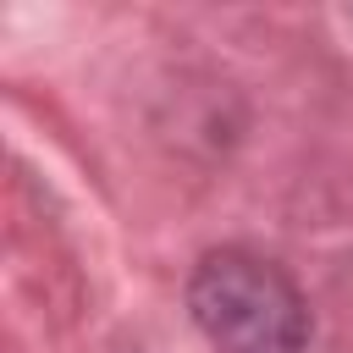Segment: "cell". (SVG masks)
I'll use <instances>...</instances> for the list:
<instances>
[{"mask_svg":"<svg viewBox=\"0 0 353 353\" xmlns=\"http://www.w3.org/2000/svg\"><path fill=\"white\" fill-rule=\"evenodd\" d=\"M188 314L221 353H303L309 342L298 281L248 248H215L193 265Z\"/></svg>","mask_w":353,"mask_h":353,"instance_id":"6da1fadb","label":"cell"}]
</instances>
